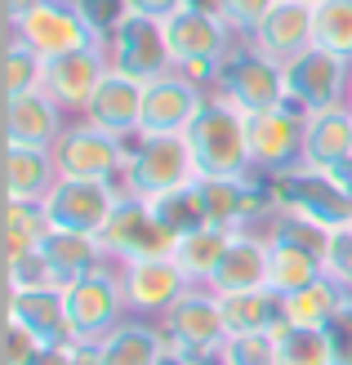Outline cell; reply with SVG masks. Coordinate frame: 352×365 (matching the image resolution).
<instances>
[{"label": "cell", "mask_w": 352, "mask_h": 365, "mask_svg": "<svg viewBox=\"0 0 352 365\" xmlns=\"http://www.w3.org/2000/svg\"><path fill=\"white\" fill-rule=\"evenodd\" d=\"M161 27H165V45L174 53V71H183L188 81L206 85L214 94V76H218V67H223V58L236 49L241 36L218 18L214 5H206V0L183 5L178 14L165 18Z\"/></svg>", "instance_id": "obj_1"}, {"label": "cell", "mask_w": 352, "mask_h": 365, "mask_svg": "<svg viewBox=\"0 0 352 365\" xmlns=\"http://www.w3.org/2000/svg\"><path fill=\"white\" fill-rule=\"evenodd\" d=\"M188 148L201 178H246L250 170V143H246V112L210 94L206 112L192 120Z\"/></svg>", "instance_id": "obj_2"}, {"label": "cell", "mask_w": 352, "mask_h": 365, "mask_svg": "<svg viewBox=\"0 0 352 365\" xmlns=\"http://www.w3.org/2000/svg\"><path fill=\"white\" fill-rule=\"evenodd\" d=\"M196 160L188 148V134H134L129 138V160L121 174L125 196H161L183 182H196Z\"/></svg>", "instance_id": "obj_3"}, {"label": "cell", "mask_w": 352, "mask_h": 365, "mask_svg": "<svg viewBox=\"0 0 352 365\" xmlns=\"http://www.w3.org/2000/svg\"><path fill=\"white\" fill-rule=\"evenodd\" d=\"M63 307H67L71 343H89V348H99V343L129 317L125 299H121V272H116V263L103 259L94 272L67 281L63 285Z\"/></svg>", "instance_id": "obj_4"}, {"label": "cell", "mask_w": 352, "mask_h": 365, "mask_svg": "<svg viewBox=\"0 0 352 365\" xmlns=\"http://www.w3.org/2000/svg\"><path fill=\"white\" fill-rule=\"evenodd\" d=\"M214 94L246 116L281 107L286 103V67L272 63L268 53H258L250 41H236V49L223 58V67L214 76Z\"/></svg>", "instance_id": "obj_5"}, {"label": "cell", "mask_w": 352, "mask_h": 365, "mask_svg": "<svg viewBox=\"0 0 352 365\" xmlns=\"http://www.w3.org/2000/svg\"><path fill=\"white\" fill-rule=\"evenodd\" d=\"M54 170L59 178H103V182H121L125 160H129V138H116L107 130H94L89 120H67L63 134L49 143Z\"/></svg>", "instance_id": "obj_6"}, {"label": "cell", "mask_w": 352, "mask_h": 365, "mask_svg": "<svg viewBox=\"0 0 352 365\" xmlns=\"http://www.w3.org/2000/svg\"><path fill=\"white\" fill-rule=\"evenodd\" d=\"M348 94H352V58H339V53L312 45L286 63V103L299 107L303 116L343 107Z\"/></svg>", "instance_id": "obj_7"}, {"label": "cell", "mask_w": 352, "mask_h": 365, "mask_svg": "<svg viewBox=\"0 0 352 365\" xmlns=\"http://www.w3.org/2000/svg\"><path fill=\"white\" fill-rule=\"evenodd\" d=\"M121 196H125L121 182H103V178H59L45 192L41 210L49 218V227L99 236L107 227V218H112V210L121 205Z\"/></svg>", "instance_id": "obj_8"}, {"label": "cell", "mask_w": 352, "mask_h": 365, "mask_svg": "<svg viewBox=\"0 0 352 365\" xmlns=\"http://www.w3.org/2000/svg\"><path fill=\"white\" fill-rule=\"evenodd\" d=\"M103 259L107 263H134V259H170L174 254V236L161 227V218L152 205L139 196H121V205L112 210L107 227L99 232Z\"/></svg>", "instance_id": "obj_9"}, {"label": "cell", "mask_w": 352, "mask_h": 365, "mask_svg": "<svg viewBox=\"0 0 352 365\" xmlns=\"http://www.w3.org/2000/svg\"><path fill=\"white\" fill-rule=\"evenodd\" d=\"M5 31L18 36L27 49H36L41 58H63L76 49H94V31L81 23V14L71 9V0H36L27 14L5 18Z\"/></svg>", "instance_id": "obj_10"}, {"label": "cell", "mask_w": 352, "mask_h": 365, "mask_svg": "<svg viewBox=\"0 0 352 365\" xmlns=\"http://www.w3.org/2000/svg\"><path fill=\"white\" fill-rule=\"evenodd\" d=\"M303 125H308V116L299 107H290V103L246 116L250 170L272 178V174H286L294 165H303Z\"/></svg>", "instance_id": "obj_11"}, {"label": "cell", "mask_w": 352, "mask_h": 365, "mask_svg": "<svg viewBox=\"0 0 352 365\" xmlns=\"http://www.w3.org/2000/svg\"><path fill=\"white\" fill-rule=\"evenodd\" d=\"M99 49H103V58H107V71L134 76L143 85L165 76V71H174V53H170V45H165V27L156 23V18L129 14L112 36H103Z\"/></svg>", "instance_id": "obj_12"}, {"label": "cell", "mask_w": 352, "mask_h": 365, "mask_svg": "<svg viewBox=\"0 0 352 365\" xmlns=\"http://www.w3.org/2000/svg\"><path fill=\"white\" fill-rule=\"evenodd\" d=\"M272 200L286 210H299L308 218H317L326 227H343L348 214H352V192H343L335 178L317 165H294L286 174H272L268 178Z\"/></svg>", "instance_id": "obj_13"}, {"label": "cell", "mask_w": 352, "mask_h": 365, "mask_svg": "<svg viewBox=\"0 0 352 365\" xmlns=\"http://www.w3.org/2000/svg\"><path fill=\"white\" fill-rule=\"evenodd\" d=\"M121 272V299L129 317L143 321H161L170 307L192 289V281L178 272L174 254L170 259H134V263H116Z\"/></svg>", "instance_id": "obj_14"}, {"label": "cell", "mask_w": 352, "mask_h": 365, "mask_svg": "<svg viewBox=\"0 0 352 365\" xmlns=\"http://www.w3.org/2000/svg\"><path fill=\"white\" fill-rule=\"evenodd\" d=\"M161 330L170 339V348L183 352V356L218 352L228 343V325H223V312H218V299L206 285H192L188 294L161 317Z\"/></svg>", "instance_id": "obj_15"}, {"label": "cell", "mask_w": 352, "mask_h": 365, "mask_svg": "<svg viewBox=\"0 0 352 365\" xmlns=\"http://www.w3.org/2000/svg\"><path fill=\"white\" fill-rule=\"evenodd\" d=\"M206 103H210L206 85L188 81L183 71H165V76L147 81L139 134H188L192 120L206 112Z\"/></svg>", "instance_id": "obj_16"}, {"label": "cell", "mask_w": 352, "mask_h": 365, "mask_svg": "<svg viewBox=\"0 0 352 365\" xmlns=\"http://www.w3.org/2000/svg\"><path fill=\"white\" fill-rule=\"evenodd\" d=\"M103 76H107L103 49L99 45L94 49H76V53H63V58H45L41 94L76 120L85 107H89V98H94V89L103 85Z\"/></svg>", "instance_id": "obj_17"}, {"label": "cell", "mask_w": 352, "mask_h": 365, "mask_svg": "<svg viewBox=\"0 0 352 365\" xmlns=\"http://www.w3.org/2000/svg\"><path fill=\"white\" fill-rule=\"evenodd\" d=\"M246 41L268 53L272 63H290L299 58L303 49H312V5H299V0H276V5L258 18V27L246 36Z\"/></svg>", "instance_id": "obj_18"}, {"label": "cell", "mask_w": 352, "mask_h": 365, "mask_svg": "<svg viewBox=\"0 0 352 365\" xmlns=\"http://www.w3.org/2000/svg\"><path fill=\"white\" fill-rule=\"evenodd\" d=\"M143 94H147L143 81L121 76V71H107L103 85L94 89V98H89V107L81 112V120H89L94 130H107L116 138H134L139 120H143Z\"/></svg>", "instance_id": "obj_19"}, {"label": "cell", "mask_w": 352, "mask_h": 365, "mask_svg": "<svg viewBox=\"0 0 352 365\" xmlns=\"http://www.w3.org/2000/svg\"><path fill=\"white\" fill-rule=\"evenodd\" d=\"M71 116L54 107L41 89L5 98V148H49Z\"/></svg>", "instance_id": "obj_20"}, {"label": "cell", "mask_w": 352, "mask_h": 365, "mask_svg": "<svg viewBox=\"0 0 352 365\" xmlns=\"http://www.w3.org/2000/svg\"><path fill=\"white\" fill-rule=\"evenodd\" d=\"M214 294H232V289H268V236L263 232H232L223 250V263L210 277Z\"/></svg>", "instance_id": "obj_21"}, {"label": "cell", "mask_w": 352, "mask_h": 365, "mask_svg": "<svg viewBox=\"0 0 352 365\" xmlns=\"http://www.w3.org/2000/svg\"><path fill=\"white\" fill-rule=\"evenodd\" d=\"M99 352L107 365H161L170 352L161 321H143V317H125L112 334L99 343Z\"/></svg>", "instance_id": "obj_22"}, {"label": "cell", "mask_w": 352, "mask_h": 365, "mask_svg": "<svg viewBox=\"0 0 352 365\" xmlns=\"http://www.w3.org/2000/svg\"><path fill=\"white\" fill-rule=\"evenodd\" d=\"M352 156V103L326 107V112H308L303 125V165H335Z\"/></svg>", "instance_id": "obj_23"}, {"label": "cell", "mask_w": 352, "mask_h": 365, "mask_svg": "<svg viewBox=\"0 0 352 365\" xmlns=\"http://www.w3.org/2000/svg\"><path fill=\"white\" fill-rule=\"evenodd\" d=\"M214 299H218L228 334H263L286 321L276 289H232V294H214Z\"/></svg>", "instance_id": "obj_24"}, {"label": "cell", "mask_w": 352, "mask_h": 365, "mask_svg": "<svg viewBox=\"0 0 352 365\" xmlns=\"http://www.w3.org/2000/svg\"><path fill=\"white\" fill-rule=\"evenodd\" d=\"M5 317L9 321H23L41 343H71L63 289H27V294H9Z\"/></svg>", "instance_id": "obj_25"}, {"label": "cell", "mask_w": 352, "mask_h": 365, "mask_svg": "<svg viewBox=\"0 0 352 365\" xmlns=\"http://www.w3.org/2000/svg\"><path fill=\"white\" fill-rule=\"evenodd\" d=\"M59 182L49 148H5V200H45Z\"/></svg>", "instance_id": "obj_26"}, {"label": "cell", "mask_w": 352, "mask_h": 365, "mask_svg": "<svg viewBox=\"0 0 352 365\" xmlns=\"http://www.w3.org/2000/svg\"><path fill=\"white\" fill-rule=\"evenodd\" d=\"M147 205L152 214L161 218V227L174 236H192L201 227H210V205H206V182H183V187H170L161 196H147Z\"/></svg>", "instance_id": "obj_27"}, {"label": "cell", "mask_w": 352, "mask_h": 365, "mask_svg": "<svg viewBox=\"0 0 352 365\" xmlns=\"http://www.w3.org/2000/svg\"><path fill=\"white\" fill-rule=\"evenodd\" d=\"M41 254H45V263L54 267V277H59L63 285H67V281H76V277H85V272H94V267L103 263V245H99V236L63 232V227H49Z\"/></svg>", "instance_id": "obj_28"}, {"label": "cell", "mask_w": 352, "mask_h": 365, "mask_svg": "<svg viewBox=\"0 0 352 365\" xmlns=\"http://www.w3.org/2000/svg\"><path fill=\"white\" fill-rule=\"evenodd\" d=\"M343 289L321 277V281H312L303 289H294V294L281 299V312H286V325H308V330H330V321L339 317V307H343Z\"/></svg>", "instance_id": "obj_29"}, {"label": "cell", "mask_w": 352, "mask_h": 365, "mask_svg": "<svg viewBox=\"0 0 352 365\" xmlns=\"http://www.w3.org/2000/svg\"><path fill=\"white\" fill-rule=\"evenodd\" d=\"M228 241H232V232H223V227H201L192 236H178V241H174V263H178V272L192 285H210V277L218 272V263H223Z\"/></svg>", "instance_id": "obj_30"}, {"label": "cell", "mask_w": 352, "mask_h": 365, "mask_svg": "<svg viewBox=\"0 0 352 365\" xmlns=\"http://www.w3.org/2000/svg\"><path fill=\"white\" fill-rule=\"evenodd\" d=\"M276 365H339V343L330 330L308 325H276Z\"/></svg>", "instance_id": "obj_31"}, {"label": "cell", "mask_w": 352, "mask_h": 365, "mask_svg": "<svg viewBox=\"0 0 352 365\" xmlns=\"http://www.w3.org/2000/svg\"><path fill=\"white\" fill-rule=\"evenodd\" d=\"M321 259L312 250H299V245H286V241H268V289L276 294H294L312 281H321Z\"/></svg>", "instance_id": "obj_32"}, {"label": "cell", "mask_w": 352, "mask_h": 365, "mask_svg": "<svg viewBox=\"0 0 352 365\" xmlns=\"http://www.w3.org/2000/svg\"><path fill=\"white\" fill-rule=\"evenodd\" d=\"M49 236V218L41 200H5V259L36 254Z\"/></svg>", "instance_id": "obj_33"}, {"label": "cell", "mask_w": 352, "mask_h": 365, "mask_svg": "<svg viewBox=\"0 0 352 365\" xmlns=\"http://www.w3.org/2000/svg\"><path fill=\"white\" fill-rule=\"evenodd\" d=\"M312 45L352 58V0H321L312 5Z\"/></svg>", "instance_id": "obj_34"}, {"label": "cell", "mask_w": 352, "mask_h": 365, "mask_svg": "<svg viewBox=\"0 0 352 365\" xmlns=\"http://www.w3.org/2000/svg\"><path fill=\"white\" fill-rule=\"evenodd\" d=\"M41 76H45V58L36 49H27L18 36L5 31V63H0V85H5V98L41 89Z\"/></svg>", "instance_id": "obj_35"}, {"label": "cell", "mask_w": 352, "mask_h": 365, "mask_svg": "<svg viewBox=\"0 0 352 365\" xmlns=\"http://www.w3.org/2000/svg\"><path fill=\"white\" fill-rule=\"evenodd\" d=\"M27 289H63V281L54 277V267L45 263L41 250L5 259V294H27Z\"/></svg>", "instance_id": "obj_36"}, {"label": "cell", "mask_w": 352, "mask_h": 365, "mask_svg": "<svg viewBox=\"0 0 352 365\" xmlns=\"http://www.w3.org/2000/svg\"><path fill=\"white\" fill-rule=\"evenodd\" d=\"M218 352H223V365H276V334H228Z\"/></svg>", "instance_id": "obj_37"}, {"label": "cell", "mask_w": 352, "mask_h": 365, "mask_svg": "<svg viewBox=\"0 0 352 365\" xmlns=\"http://www.w3.org/2000/svg\"><path fill=\"white\" fill-rule=\"evenodd\" d=\"M321 272L352 299V227H348V223L330 232L326 254H321Z\"/></svg>", "instance_id": "obj_38"}, {"label": "cell", "mask_w": 352, "mask_h": 365, "mask_svg": "<svg viewBox=\"0 0 352 365\" xmlns=\"http://www.w3.org/2000/svg\"><path fill=\"white\" fill-rule=\"evenodd\" d=\"M71 9H76L81 23L94 31V41H103V36H112L129 18V0H71Z\"/></svg>", "instance_id": "obj_39"}, {"label": "cell", "mask_w": 352, "mask_h": 365, "mask_svg": "<svg viewBox=\"0 0 352 365\" xmlns=\"http://www.w3.org/2000/svg\"><path fill=\"white\" fill-rule=\"evenodd\" d=\"M206 5H214L218 18H223V23L241 36V41H246V36L258 27V18H263L276 0H206Z\"/></svg>", "instance_id": "obj_40"}, {"label": "cell", "mask_w": 352, "mask_h": 365, "mask_svg": "<svg viewBox=\"0 0 352 365\" xmlns=\"http://www.w3.org/2000/svg\"><path fill=\"white\" fill-rule=\"evenodd\" d=\"M36 348H41V339H36L23 321H9L5 317V352H0L5 365H27L36 356Z\"/></svg>", "instance_id": "obj_41"}, {"label": "cell", "mask_w": 352, "mask_h": 365, "mask_svg": "<svg viewBox=\"0 0 352 365\" xmlns=\"http://www.w3.org/2000/svg\"><path fill=\"white\" fill-rule=\"evenodd\" d=\"M183 5H192V0H129V14H139V18H156V23H165V18L178 14Z\"/></svg>", "instance_id": "obj_42"}, {"label": "cell", "mask_w": 352, "mask_h": 365, "mask_svg": "<svg viewBox=\"0 0 352 365\" xmlns=\"http://www.w3.org/2000/svg\"><path fill=\"white\" fill-rule=\"evenodd\" d=\"M71 352H76V343H41L27 365H71Z\"/></svg>", "instance_id": "obj_43"}, {"label": "cell", "mask_w": 352, "mask_h": 365, "mask_svg": "<svg viewBox=\"0 0 352 365\" xmlns=\"http://www.w3.org/2000/svg\"><path fill=\"white\" fill-rule=\"evenodd\" d=\"M71 365H107L99 348H89V343H76V352H71Z\"/></svg>", "instance_id": "obj_44"}, {"label": "cell", "mask_w": 352, "mask_h": 365, "mask_svg": "<svg viewBox=\"0 0 352 365\" xmlns=\"http://www.w3.org/2000/svg\"><path fill=\"white\" fill-rule=\"evenodd\" d=\"M36 5V0H5V18H18V14H27Z\"/></svg>", "instance_id": "obj_45"}, {"label": "cell", "mask_w": 352, "mask_h": 365, "mask_svg": "<svg viewBox=\"0 0 352 365\" xmlns=\"http://www.w3.org/2000/svg\"><path fill=\"white\" fill-rule=\"evenodd\" d=\"M161 365H192V361L183 356V352H174V348H170V352H165V361H161Z\"/></svg>", "instance_id": "obj_46"}, {"label": "cell", "mask_w": 352, "mask_h": 365, "mask_svg": "<svg viewBox=\"0 0 352 365\" xmlns=\"http://www.w3.org/2000/svg\"><path fill=\"white\" fill-rule=\"evenodd\" d=\"M299 5H321V0H299Z\"/></svg>", "instance_id": "obj_47"}, {"label": "cell", "mask_w": 352, "mask_h": 365, "mask_svg": "<svg viewBox=\"0 0 352 365\" xmlns=\"http://www.w3.org/2000/svg\"><path fill=\"white\" fill-rule=\"evenodd\" d=\"M348 227H352V214H348Z\"/></svg>", "instance_id": "obj_48"}, {"label": "cell", "mask_w": 352, "mask_h": 365, "mask_svg": "<svg viewBox=\"0 0 352 365\" xmlns=\"http://www.w3.org/2000/svg\"><path fill=\"white\" fill-rule=\"evenodd\" d=\"M348 103H352V94H348Z\"/></svg>", "instance_id": "obj_49"}]
</instances>
